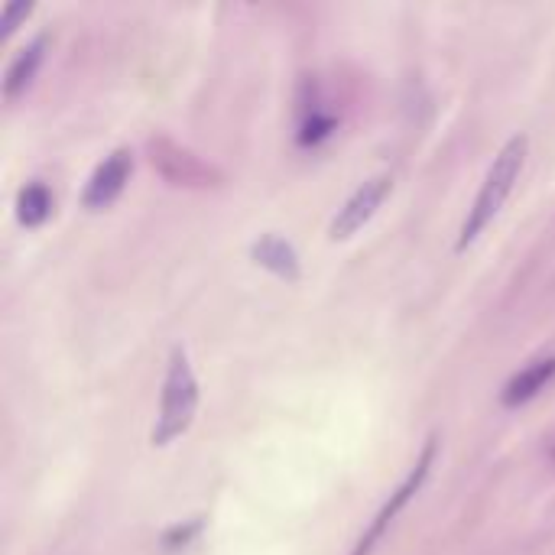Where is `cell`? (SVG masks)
Returning a JSON list of instances; mask_svg holds the SVG:
<instances>
[{
  "label": "cell",
  "mask_w": 555,
  "mask_h": 555,
  "mask_svg": "<svg viewBox=\"0 0 555 555\" xmlns=\"http://www.w3.org/2000/svg\"><path fill=\"white\" fill-rule=\"evenodd\" d=\"M30 13H33V4H17V0L7 4L4 13H0V39H10V33L17 30V23L30 17Z\"/></svg>",
  "instance_id": "13"
},
{
  "label": "cell",
  "mask_w": 555,
  "mask_h": 555,
  "mask_svg": "<svg viewBox=\"0 0 555 555\" xmlns=\"http://www.w3.org/2000/svg\"><path fill=\"white\" fill-rule=\"evenodd\" d=\"M52 215V195L43 182H30L17 195V221L23 228H39Z\"/></svg>",
  "instance_id": "10"
},
{
  "label": "cell",
  "mask_w": 555,
  "mask_h": 555,
  "mask_svg": "<svg viewBox=\"0 0 555 555\" xmlns=\"http://www.w3.org/2000/svg\"><path fill=\"white\" fill-rule=\"evenodd\" d=\"M552 377H555V358H539L533 364H526L520 374H513L507 380L504 393H500V403H504L507 409L530 403L533 396H539V390H546V383Z\"/></svg>",
  "instance_id": "7"
},
{
  "label": "cell",
  "mask_w": 555,
  "mask_h": 555,
  "mask_svg": "<svg viewBox=\"0 0 555 555\" xmlns=\"http://www.w3.org/2000/svg\"><path fill=\"white\" fill-rule=\"evenodd\" d=\"M198 530H202V520H192V523H185V526H173V530L163 536V549L166 552H176L182 546H189Z\"/></svg>",
  "instance_id": "12"
},
{
  "label": "cell",
  "mask_w": 555,
  "mask_h": 555,
  "mask_svg": "<svg viewBox=\"0 0 555 555\" xmlns=\"http://www.w3.org/2000/svg\"><path fill=\"white\" fill-rule=\"evenodd\" d=\"M435 448H439V442H435V439H429L426 445H422V455H419V461L413 465V471L406 474V481H403L400 487H396L387 504L380 507V513L374 517V523H370L367 530H364V536L358 539V546H354L351 555H370V552H374V546L383 539V533L390 530V523H393L396 517H400V510L419 494V487L426 484L429 471H432V461H435Z\"/></svg>",
  "instance_id": "3"
},
{
  "label": "cell",
  "mask_w": 555,
  "mask_h": 555,
  "mask_svg": "<svg viewBox=\"0 0 555 555\" xmlns=\"http://www.w3.org/2000/svg\"><path fill=\"white\" fill-rule=\"evenodd\" d=\"M130 173H134V156H130V150H114L111 156H104V163L91 173V179L85 185L82 205L88 211L111 208L117 198H121Z\"/></svg>",
  "instance_id": "5"
},
{
  "label": "cell",
  "mask_w": 555,
  "mask_h": 555,
  "mask_svg": "<svg viewBox=\"0 0 555 555\" xmlns=\"http://www.w3.org/2000/svg\"><path fill=\"white\" fill-rule=\"evenodd\" d=\"M46 46H49V39L46 36H36L30 46H23L17 56H13L10 69H7V78H4V98L7 101L20 98L23 91L33 85L39 65H43V59H46Z\"/></svg>",
  "instance_id": "8"
},
{
  "label": "cell",
  "mask_w": 555,
  "mask_h": 555,
  "mask_svg": "<svg viewBox=\"0 0 555 555\" xmlns=\"http://www.w3.org/2000/svg\"><path fill=\"white\" fill-rule=\"evenodd\" d=\"M393 182L390 176H377V179H367L358 192H354L345 205L338 208V215L332 221V241H348L351 234H358L364 224L377 215V208L383 205V198L390 195Z\"/></svg>",
  "instance_id": "4"
},
{
  "label": "cell",
  "mask_w": 555,
  "mask_h": 555,
  "mask_svg": "<svg viewBox=\"0 0 555 555\" xmlns=\"http://www.w3.org/2000/svg\"><path fill=\"white\" fill-rule=\"evenodd\" d=\"M198 409V380L192 374L189 354L182 348H173V358H169L166 383H163V400H160V416H156L153 426V445L163 448L169 442H176L179 435L189 432L192 419Z\"/></svg>",
  "instance_id": "2"
},
{
  "label": "cell",
  "mask_w": 555,
  "mask_h": 555,
  "mask_svg": "<svg viewBox=\"0 0 555 555\" xmlns=\"http://www.w3.org/2000/svg\"><path fill=\"white\" fill-rule=\"evenodd\" d=\"M250 254H254V260L260 263V267H267L270 273L283 276V280H296L299 276L296 250H293V244H286L280 234H263Z\"/></svg>",
  "instance_id": "9"
},
{
  "label": "cell",
  "mask_w": 555,
  "mask_h": 555,
  "mask_svg": "<svg viewBox=\"0 0 555 555\" xmlns=\"http://www.w3.org/2000/svg\"><path fill=\"white\" fill-rule=\"evenodd\" d=\"M332 130H335V117H325L319 111H312V117L299 130V143H306V147H309V143L325 140L328 134H332Z\"/></svg>",
  "instance_id": "11"
},
{
  "label": "cell",
  "mask_w": 555,
  "mask_h": 555,
  "mask_svg": "<svg viewBox=\"0 0 555 555\" xmlns=\"http://www.w3.org/2000/svg\"><path fill=\"white\" fill-rule=\"evenodd\" d=\"M526 150H530V140L526 134H517L504 143V150L494 156L491 169H487L484 185L478 198H474V205L468 211L465 224H461V234H458V250H468L474 241H478V234L491 224L500 208H504L507 195L513 192V185H517L520 173H523V163H526Z\"/></svg>",
  "instance_id": "1"
},
{
  "label": "cell",
  "mask_w": 555,
  "mask_h": 555,
  "mask_svg": "<svg viewBox=\"0 0 555 555\" xmlns=\"http://www.w3.org/2000/svg\"><path fill=\"white\" fill-rule=\"evenodd\" d=\"M150 163L160 169V176L173 185H211V166H205L189 150H179L173 140L156 137L150 140Z\"/></svg>",
  "instance_id": "6"
}]
</instances>
